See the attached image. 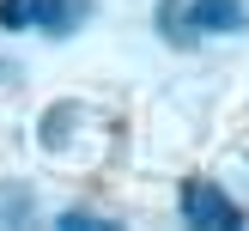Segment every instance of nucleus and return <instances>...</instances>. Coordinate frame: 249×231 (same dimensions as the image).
Returning <instances> with one entry per match:
<instances>
[{
    "label": "nucleus",
    "mask_w": 249,
    "mask_h": 231,
    "mask_svg": "<svg viewBox=\"0 0 249 231\" xmlns=\"http://www.w3.org/2000/svg\"><path fill=\"white\" fill-rule=\"evenodd\" d=\"M91 18V0H24V31L43 36H73Z\"/></svg>",
    "instance_id": "obj_3"
},
{
    "label": "nucleus",
    "mask_w": 249,
    "mask_h": 231,
    "mask_svg": "<svg viewBox=\"0 0 249 231\" xmlns=\"http://www.w3.org/2000/svg\"><path fill=\"white\" fill-rule=\"evenodd\" d=\"M182 24H189V36H237L249 31V6L243 0H189Z\"/></svg>",
    "instance_id": "obj_2"
},
{
    "label": "nucleus",
    "mask_w": 249,
    "mask_h": 231,
    "mask_svg": "<svg viewBox=\"0 0 249 231\" xmlns=\"http://www.w3.org/2000/svg\"><path fill=\"white\" fill-rule=\"evenodd\" d=\"M31 219V189H0V225H24Z\"/></svg>",
    "instance_id": "obj_4"
},
{
    "label": "nucleus",
    "mask_w": 249,
    "mask_h": 231,
    "mask_svg": "<svg viewBox=\"0 0 249 231\" xmlns=\"http://www.w3.org/2000/svg\"><path fill=\"white\" fill-rule=\"evenodd\" d=\"M55 225H61V231H109V219H104V213H85V207H67Z\"/></svg>",
    "instance_id": "obj_5"
},
{
    "label": "nucleus",
    "mask_w": 249,
    "mask_h": 231,
    "mask_svg": "<svg viewBox=\"0 0 249 231\" xmlns=\"http://www.w3.org/2000/svg\"><path fill=\"white\" fill-rule=\"evenodd\" d=\"M177 213L189 219V225H201V231H243V207L231 201L219 182H207V177H189L177 189Z\"/></svg>",
    "instance_id": "obj_1"
}]
</instances>
